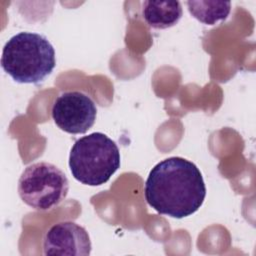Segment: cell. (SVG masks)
<instances>
[{"label":"cell","mask_w":256,"mask_h":256,"mask_svg":"<svg viewBox=\"0 0 256 256\" xmlns=\"http://www.w3.org/2000/svg\"><path fill=\"white\" fill-rule=\"evenodd\" d=\"M206 197L198 167L182 157L157 163L145 183V199L158 213L181 219L195 213Z\"/></svg>","instance_id":"obj_1"},{"label":"cell","mask_w":256,"mask_h":256,"mask_svg":"<svg viewBox=\"0 0 256 256\" xmlns=\"http://www.w3.org/2000/svg\"><path fill=\"white\" fill-rule=\"evenodd\" d=\"M56 66L55 50L43 35L20 32L4 45L1 67L18 83L38 84Z\"/></svg>","instance_id":"obj_2"},{"label":"cell","mask_w":256,"mask_h":256,"mask_svg":"<svg viewBox=\"0 0 256 256\" xmlns=\"http://www.w3.org/2000/svg\"><path fill=\"white\" fill-rule=\"evenodd\" d=\"M69 167L73 177L82 184L102 185L120 167L119 148L104 133L83 136L71 148Z\"/></svg>","instance_id":"obj_3"},{"label":"cell","mask_w":256,"mask_h":256,"mask_svg":"<svg viewBox=\"0 0 256 256\" xmlns=\"http://www.w3.org/2000/svg\"><path fill=\"white\" fill-rule=\"evenodd\" d=\"M69 181L62 170L49 162L27 166L18 181L21 200L38 211H48L66 198Z\"/></svg>","instance_id":"obj_4"},{"label":"cell","mask_w":256,"mask_h":256,"mask_svg":"<svg viewBox=\"0 0 256 256\" xmlns=\"http://www.w3.org/2000/svg\"><path fill=\"white\" fill-rule=\"evenodd\" d=\"M51 114L61 130L83 134L94 125L97 107L89 95L81 91H66L55 99Z\"/></svg>","instance_id":"obj_5"},{"label":"cell","mask_w":256,"mask_h":256,"mask_svg":"<svg viewBox=\"0 0 256 256\" xmlns=\"http://www.w3.org/2000/svg\"><path fill=\"white\" fill-rule=\"evenodd\" d=\"M91 249V240L86 229L71 221L53 225L43 238V254L46 256H88Z\"/></svg>","instance_id":"obj_6"},{"label":"cell","mask_w":256,"mask_h":256,"mask_svg":"<svg viewBox=\"0 0 256 256\" xmlns=\"http://www.w3.org/2000/svg\"><path fill=\"white\" fill-rule=\"evenodd\" d=\"M183 14L179 1H144L142 15L146 23L155 29H166L179 22Z\"/></svg>","instance_id":"obj_7"},{"label":"cell","mask_w":256,"mask_h":256,"mask_svg":"<svg viewBox=\"0 0 256 256\" xmlns=\"http://www.w3.org/2000/svg\"><path fill=\"white\" fill-rule=\"evenodd\" d=\"M187 6L194 18L208 25L225 20L231 10L228 1H188Z\"/></svg>","instance_id":"obj_8"}]
</instances>
